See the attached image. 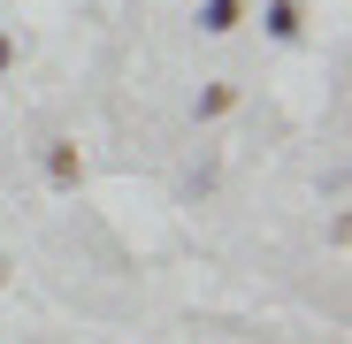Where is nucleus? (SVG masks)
<instances>
[{"mask_svg":"<svg viewBox=\"0 0 352 344\" xmlns=\"http://www.w3.org/2000/svg\"><path fill=\"white\" fill-rule=\"evenodd\" d=\"M268 31H276V38H299V8H291V0H276V8H268Z\"/></svg>","mask_w":352,"mask_h":344,"instance_id":"obj_2","label":"nucleus"},{"mask_svg":"<svg viewBox=\"0 0 352 344\" xmlns=\"http://www.w3.org/2000/svg\"><path fill=\"white\" fill-rule=\"evenodd\" d=\"M199 23H207V31H230V23H238V0H207Z\"/></svg>","mask_w":352,"mask_h":344,"instance_id":"obj_1","label":"nucleus"},{"mask_svg":"<svg viewBox=\"0 0 352 344\" xmlns=\"http://www.w3.org/2000/svg\"><path fill=\"white\" fill-rule=\"evenodd\" d=\"M0 62H8V38H0Z\"/></svg>","mask_w":352,"mask_h":344,"instance_id":"obj_3","label":"nucleus"}]
</instances>
